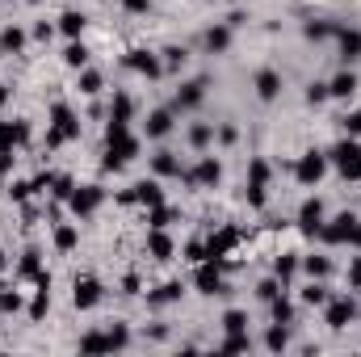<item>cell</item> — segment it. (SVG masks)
Here are the masks:
<instances>
[{"label":"cell","mask_w":361,"mask_h":357,"mask_svg":"<svg viewBox=\"0 0 361 357\" xmlns=\"http://www.w3.org/2000/svg\"><path fill=\"white\" fill-rule=\"evenodd\" d=\"M135 156H139V139L130 135V122H114V118H109V126H105V160H101V169H105V173H118V169H126Z\"/></svg>","instance_id":"1"},{"label":"cell","mask_w":361,"mask_h":357,"mask_svg":"<svg viewBox=\"0 0 361 357\" xmlns=\"http://www.w3.org/2000/svg\"><path fill=\"white\" fill-rule=\"evenodd\" d=\"M72 139H80V118L59 101L55 109H51V131H47V147H59V143H72Z\"/></svg>","instance_id":"2"},{"label":"cell","mask_w":361,"mask_h":357,"mask_svg":"<svg viewBox=\"0 0 361 357\" xmlns=\"http://www.w3.org/2000/svg\"><path fill=\"white\" fill-rule=\"evenodd\" d=\"M328 164H336L345 181H361V143L353 139V135H349V139H341V143L328 152Z\"/></svg>","instance_id":"3"},{"label":"cell","mask_w":361,"mask_h":357,"mask_svg":"<svg viewBox=\"0 0 361 357\" xmlns=\"http://www.w3.org/2000/svg\"><path fill=\"white\" fill-rule=\"evenodd\" d=\"M328 173V156L324 152H302L298 156V164H294V177H298V185H319V177Z\"/></svg>","instance_id":"4"},{"label":"cell","mask_w":361,"mask_h":357,"mask_svg":"<svg viewBox=\"0 0 361 357\" xmlns=\"http://www.w3.org/2000/svg\"><path fill=\"white\" fill-rule=\"evenodd\" d=\"M324 307H328V311H324V324H328V328H336V332H341V328H349V324L357 320V303H353L349 294H345V298H328Z\"/></svg>","instance_id":"5"},{"label":"cell","mask_w":361,"mask_h":357,"mask_svg":"<svg viewBox=\"0 0 361 357\" xmlns=\"http://www.w3.org/2000/svg\"><path fill=\"white\" fill-rule=\"evenodd\" d=\"M193 286H197L202 294H227V282H223V269H219V261H197Z\"/></svg>","instance_id":"6"},{"label":"cell","mask_w":361,"mask_h":357,"mask_svg":"<svg viewBox=\"0 0 361 357\" xmlns=\"http://www.w3.org/2000/svg\"><path fill=\"white\" fill-rule=\"evenodd\" d=\"M180 177L189 181V185H202V189H214V185L223 181V164H219L214 156H202V160H197V169H189V173H180Z\"/></svg>","instance_id":"7"},{"label":"cell","mask_w":361,"mask_h":357,"mask_svg":"<svg viewBox=\"0 0 361 357\" xmlns=\"http://www.w3.org/2000/svg\"><path fill=\"white\" fill-rule=\"evenodd\" d=\"M130 72H139V76H147V80H156L160 72H164V63L156 59V51H143V47H135V51H126V59H122Z\"/></svg>","instance_id":"8"},{"label":"cell","mask_w":361,"mask_h":357,"mask_svg":"<svg viewBox=\"0 0 361 357\" xmlns=\"http://www.w3.org/2000/svg\"><path fill=\"white\" fill-rule=\"evenodd\" d=\"M235 244H240V227H219V231L206 240V261H219V265H223V257H227Z\"/></svg>","instance_id":"9"},{"label":"cell","mask_w":361,"mask_h":357,"mask_svg":"<svg viewBox=\"0 0 361 357\" xmlns=\"http://www.w3.org/2000/svg\"><path fill=\"white\" fill-rule=\"evenodd\" d=\"M105 202V189L101 185H80V189H72V198H68V206H72V214H92L97 206Z\"/></svg>","instance_id":"10"},{"label":"cell","mask_w":361,"mask_h":357,"mask_svg":"<svg viewBox=\"0 0 361 357\" xmlns=\"http://www.w3.org/2000/svg\"><path fill=\"white\" fill-rule=\"evenodd\" d=\"M122 202H139V206H160L164 202V189H160V181H135L126 193H122Z\"/></svg>","instance_id":"11"},{"label":"cell","mask_w":361,"mask_h":357,"mask_svg":"<svg viewBox=\"0 0 361 357\" xmlns=\"http://www.w3.org/2000/svg\"><path fill=\"white\" fill-rule=\"evenodd\" d=\"M319 227H324V202L319 198H307L298 206V231L302 236H319Z\"/></svg>","instance_id":"12"},{"label":"cell","mask_w":361,"mask_h":357,"mask_svg":"<svg viewBox=\"0 0 361 357\" xmlns=\"http://www.w3.org/2000/svg\"><path fill=\"white\" fill-rule=\"evenodd\" d=\"M101 294H105V290H101V282H97V277H76L72 303H76L80 311H89V307H97V303H101Z\"/></svg>","instance_id":"13"},{"label":"cell","mask_w":361,"mask_h":357,"mask_svg":"<svg viewBox=\"0 0 361 357\" xmlns=\"http://www.w3.org/2000/svg\"><path fill=\"white\" fill-rule=\"evenodd\" d=\"M206 101V80H189V85H180L177 101H173V114H185V109H197Z\"/></svg>","instance_id":"14"},{"label":"cell","mask_w":361,"mask_h":357,"mask_svg":"<svg viewBox=\"0 0 361 357\" xmlns=\"http://www.w3.org/2000/svg\"><path fill=\"white\" fill-rule=\"evenodd\" d=\"M353 223H357V219L345 210V214H336L328 227H319V236H324L328 244H349V231H353Z\"/></svg>","instance_id":"15"},{"label":"cell","mask_w":361,"mask_h":357,"mask_svg":"<svg viewBox=\"0 0 361 357\" xmlns=\"http://www.w3.org/2000/svg\"><path fill=\"white\" fill-rule=\"evenodd\" d=\"M336 47H341V59L345 63H357L361 59V30H336Z\"/></svg>","instance_id":"16"},{"label":"cell","mask_w":361,"mask_h":357,"mask_svg":"<svg viewBox=\"0 0 361 357\" xmlns=\"http://www.w3.org/2000/svg\"><path fill=\"white\" fill-rule=\"evenodd\" d=\"M147 253L156 257V261H173V240H169V231L164 227H152V236H147Z\"/></svg>","instance_id":"17"},{"label":"cell","mask_w":361,"mask_h":357,"mask_svg":"<svg viewBox=\"0 0 361 357\" xmlns=\"http://www.w3.org/2000/svg\"><path fill=\"white\" fill-rule=\"evenodd\" d=\"M252 89H257V97H261V101H273V97L281 92V76H277L273 68H265V72H257V80H252Z\"/></svg>","instance_id":"18"},{"label":"cell","mask_w":361,"mask_h":357,"mask_svg":"<svg viewBox=\"0 0 361 357\" xmlns=\"http://www.w3.org/2000/svg\"><path fill=\"white\" fill-rule=\"evenodd\" d=\"M152 173H156V177H180V160L173 156V152L160 147V152L152 156Z\"/></svg>","instance_id":"19"},{"label":"cell","mask_w":361,"mask_h":357,"mask_svg":"<svg viewBox=\"0 0 361 357\" xmlns=\"http://www.w3.org/2000/svg\"><path fill=\"white\" fill-rule=\"evenodd\" d=\"M85 25H89V17H85L80 8H68V13L59 17V34H68V38H80Z\"/></svg>","instance_id":"20"},{"label":"cell","mask_w":361,"mask_h":357,"mask_svg":"<svg viewBox=\"0 0 361 357\" xmlns=\"http://www.w3.org/2000/svg\"><path fill=\"white\" fill-rule=\"evenodd\" d=\"M25 47V30L21 25H4L0 30V55H17Z\"/></svg>","instance_id":"21"},{"label":"cell","mask_w":361,"mask_h":357,"mask_svg":"<svg viewBox=\"0 0 361 357\" xmlns=\"http://www.w3.org/2000/svg\"><path fill=\"white\" fill-rule=\"evenodd\" d=\"M231 47V25H214V30H206V51L210 55H223Z\"/></svg>","instance_id":"22"},{"label":"cell","mask_w":361,"mask_h":357,"mask_svg":"<svg viewBox=\"0 0 361 357\" xmlns=\"http://www.w3.org/2000/svg\"><path fill=\"white\" fill-rule=\"evenodd\" d=\"M169 131H173V109H156L147 118V139H164Z\"/></svg>","instance_id":"23"},{"label":"cell","mask_w":361,"mask_h":357,"mask_svg":"<svg viewBox=\"0 0 361 357\" xmlns=\"http://www.w3.org/2000/svg\"><path fill=\"white\" fill-rule=\"evenodd\" d=\"M80 353H114L109 332H85V337H80Z\"/></svg>","instance_id":"24"},{"label":"cell","mask_w":361,"mask_h":357,"mask_svg":"<svg viewBox=\"0 0 361 357\" xmlns=\"http://www.w3.org/2000/svg\"><path fill=\"white\" fill-rule=\"evenodd\" d=\"M328 92H332V97H353V92H357V76L345 68L341 76H332V80H328Z\"/></svg>","instance_id":"25"},{"label":"cell","mask_w":361,"mask_h":357,"mask_svg":"<svg viewBox=\"0 0 361 357\" xmlns=\"http://www.w3.org/2000/svg\"><path fill=\"white\" fill-rule=\"evenodd\" d=\"M63 63H68V68H76V72H80V68H85V63H89V47H85V42H80V38H72V42H68V51H63Z\"/></svg>","instance_id":"26"},{"label":"cell","mask_w":361,"mask_h":357,"mask_svg":"<svg viewBox=\"0 0 361 357\" xmlns=\"http://www.w3.org/2000/svg\"><path fill=\"white\" fill-rule=\"evenodd\" d=\"M130 114H135V101H130V92H114L109 118H114V122H130Z\"/></svg>","instance_id":"27"},{"label":"cell","mask_w":361,"mask_h":357,"mask_svg":"<svg viewBox=\"0 0 361 357\" xmlns=\"http://www.w3.org/2000/svg\"><path fill=\"white\" fill-rule=\"evenodd\" d=\"M76 244H80V231H76L72 223H59V227H55V248H59V253H72Z\"/></svg>","instance_id":"28"},{"label":"cell","mask_w":361,"mask_h":357,"mask_svg":"<svg viewBox=\"0 0 361 357\" xmlns=\"http://www.w3.org/2000/svg\"><path fill=\"white\" fill-rule=\"evenodd\" d=\"M47 269H42V261H38V248H30L25 257H21V265H17V277H30V282H38Z\"/></svg>","instance_id":"29"},{"label":"cell","mask_w":361,"mask_h":357,"mask_svg":"<svg viewBox=\"0 0 361 357\" xmlns=\"http://www.w3.org/2000/svg\"><path fill=\"white\" fill-rule=\"evenodd\" d=\"M269 311H273V324H294V303H290L286 294L269 298Z\"/></svg>","instance_id":"30"},{"label":"cell","mask_w":361,"mask_h":357,"mask_svg":"<svg viewBox=\"0 0 361 357\" xmlns=\"http://www.w3.org/2000/svg\"><path fill=\"white\" fill-rule=\"evenodd\" d=\"M177 298H180V282H164L156 294H147L152 307H169V303H177Z\"/></svg>","instance_id":"31"},{"label":"cell","mask_w":361,"mask_h":357,"mask_svg":"<svg viewBox=\"0 0 361 357\" xmlns=\"http://www.w3.org/2000/svg\"><path fill=\"white\" fill-rule=\"evenodd\" d=\"M294 273H298V257H294V253H281V257L273 261V277H281V282H290Z\"/></svg>","instance_id":"32"},{"label":"cell","mask_w":361,"mask_h":357,"mask_svg":"<svg viewBox=\"0 0 361 357\" xmlns=\"http://www.w3.org/2000/svg\"><path fill=\"white\" fill-rule=\"evenodd\" d=\"M286 345H290V332H286V324H273L269 332H265V349H269V353H281Z\"/></svg>","instance_id":"33"},{"label":"cell","mask_w":361,"mask_h":357,"mask_svg":"<svg viewBox=\"0 0 361 357\" xmlns=\"http://www.w3.org/2000/svg\"><path fill=\"white\" fill-rule=\"evenodd\" d=\"M248 185H265V189H269V160H265V156H257V160L248 164Z\"/></svg>","instance_id":"34"},{"label":"cell","mask_w":361,"mask_h":357,"mask_svg":"<svg viewBox=\"0 0 361 357\" xmlns=\"http://www.w3.org/2000/svg\"><path fill=\"white\" fill-rule=\"evenodd\" d=\"M47 307H51V286H38V294H34V303H30V320H42Z\"/></svg>","instance_id":"35"},{"label":"cell","mask_w":361,"mask_h":357,"mask_svg":"<svg viewBox=\"0 0 361 357\" xmlns=\"http://www.w3.org/2000/svg\"><path fill=\"white\" fill-rule=\"evenodd\" d=\"M248 349H252L248 332H227V341H223V353H248Z\"/></svg>","instance_id":"36"},{"label":"cell","mask_w":361,"mask_h":357,"mask_svg":"<svg viewBox=\"0 0 361 357\" xmlns=\"http://www.w3.org/2000/svg\"><path fill=\"white\" fill-rule=\"evenodd\" d=\"M173 219H177V210H173V206H164V202H160V206H152V214H147V223H152V227H169Z\"/></svg>","instance_id":"37"},{"label":"cell","mask_w":361,"mask_h":357,"mask_svg":"<svg viewBox=\"0 0 361 357\" xmlns=\"http://www.w3.org/2000/svg\"><path fill=\"white\" fill-rule=\"evenodd\" d=\"M302 303H311V307H324L328 303V290L319 286V277H311V286L302 290Z\"/></svg>","instance_id":"38"},{"label":"cell","mask_w":361,"mask_h":357,"mask_svg":"<svg viewBox=\"0 0 361 357\" xmlns=\"http://www.w3.org/2000/svg\"><path fill=\"white\" fill-rule=\"evenodd\" d=\"M302 269H307L311 277H328V273H332V261H328V257H302Z\"/></svg>","instance_id":"39"},{"label":"cell","mask_w":361,"mask_h":357,"mask_svg":"<svg viewBox=\"0 0 361 357\" xmlns=\"http://www.w3.org/2000/svg\"><path fill=\"white\" fill-rule=\"evenodd\" d=\"M223 332H248V315L244 311H227L223 315Z\"/></svg>","instance_id":"40"},{"label":"cell","mask_w":361,"mask_h":357,"mask_svg":"<svg viewBox=\"0 0 361 357\" xmlns=\"http://www.w3.org/2000/svg\"><path fill=\"white\" fill-rule=\"evenodd\" d=\"M80 92H85V97H97V92H101V76L89 72V68H80Z\"/></svg>","instance_id":"41"},{"label":"cell","mask_w":361,"mask_h":357,"mask_svg":"<svg viewBox=\"0 0 361 357\" xmlns=\"http://www.w3.org/2000/svg\"><path fill=\"white\" fill-rule=\"evenodd\" d=\"M281 290H286V282H281V277H265V282H261V286H257V294H261V298H265V303H269V298H277V294H281Z\"/></svg>","instance_id":"42"},{"label":"cell","mask_w":361,"mask_h":357,"mask_svg":"<svg viewBox=\"0 0 361 357\" xmlns=\"http://www.w3.org/2000/svg\"><path fill=\"white\" fill-rule=\"evenodd\" d=\"M210 139H214V126H206V122H202V126H193V131H189V143H193V147H206V143H210Z\"/></svg>","instance_id":"43"},{"label":"cell","mask_w":361,"mask_h":357,"mask_svg":"<svg viewBox=\"0 0 361 357\" xmlns=\"http://www.w3.org/2000/svg\"><path fill=\"white\" fill-rule=\"evenodd\" d=\"M109 345H114V349H126V345H130V332H126V324H114V328H109Z\"/></svg>","instance_id":"44"},{"label":"cell","mask_w":361,"mask_h":357,"mask_svg":"<svg viewBox=\"0 0 361 357\" xmlns=\"http://www.w3.org/2000/svg\"><path fill=\"white\" fill-rule=\"evenodd\" d=\"M185 261H193V265L206 261V244H202V240H189V244H185Z\"/></svg>","instance_id":"45"},{"label":"cell","mask_w":361,"mask_h":357,"mask_svg":"<svg viewBox=\"0 0 361 357\" xmlns=\"http://www.w3.org/2000/svg\"><path fill=\"white\" fill-rule=\"evenodd\" d=\"M341 126H345V135H353V139H357V135H361V109L345 114V118H341Z\"/></svg>","instance_id":"46"},{"label":"cell","mask_w":361,"mask_h":357,"mask_svg":"<svg viewBox=\"0 0 361 357\" xmlns=\"http://www.w3.org/2000/svg\"><path fill=\"white\" fill-rule=\"evenodd\" d=\"M336 30H341V25H315V21H311V25H307V38H336Z\"/></svg>","instance_id":"47"},{"label":"cell","mask_w":361,"mask_h":357,"mask_svg":"<svg viewBox=\"0 0 361 357\" xmlns=\"http://www.w3.org/2000/svg\"><path fill=\"white\" fill-rule=\"evenodd\" d=\"M164 68H185V51L180 47H169L164 51Z\"/></svg>","instance_id":"48"},{"label":"cell","mask_w":361,"mask_h":357,"mask_svg":"<svg viewBox=\"0 0 361 357\" xmlns=\"http://www.w3.org/2000/svg\"><path fill=\"white\" fill-rule=\"evenodd\" d=\"M328 97H332V92H328V85H319V80L307 89V101H311V105H319V101H328Z\"/></svg>","instance_id":"49"},{"label":"cell","mask_w":361,"mask_h":357,"mask_svg":"<svg viewBox=\"0 0 361 357\" xmlns=\"http://www.w3.org/2000/svg\"><path fill=\"white\" fill-rule=\"evenodd\" d=\"M17 307H21V294L17 290H4L0 294V311H17Z\"/></svg>","instance_id":"50"},{"label":"cell","mask_w":361,"mask_h":357,"mask_svg":"<svg viewBox=\"0 0 361 357\" xmlns=\"http://www.w3.org/2000/svg\"><path fill=\"white\" fill-rule=\"evenodd\" d=\"M51 189H55V198H72V189H76V185H72L68 177H55V181H51Z\"/></svg>","instance_id":"51"},{"label":"cell","mask_w":361,"mask_h":357,"mask_svg":"<svg viewBox=\"0 0 361 357\" xmlns=\"http://www.w3.org/2000/svg\"><path fill=\"white\" fill-rule=\"evenodd\" d=\"M122 8H126V13H147L152 0H122Z\"/></svg>","instance_id":"52"},{"label":"cell","mask_w":361,"mask_h":357,"mask_svg":"<svg viewBox=\"0 0 361 357\" xmlns=\"http://www.w3.org/2000/svg\"><path fill=\"white\" fill-rule=\"evenodd\" d=\"M349 286L361 290V257H353V265H349Z\"/></svg>","instance_id":"53"},{"label":"cell","mask_w":361,"mask_h":357,"mask_svg":"<svg viewBox=\"0 0 361 357\" xmlns=\"http://www.w3.org/2000/svg\"><path fill=\"white\" fill-rule=\"evenodd\" d=\"M349 244H353V248H361V219L353 223V231H349Z\"/></svg>","instance_id":"54"},{"label":"cell","mask_w":361,"mask_h":357,"mask_svg":"<svg viewBox=\"0 0 361 357\" xmlns=\"http://www.w3.org/2000/svg\"><path fill=\"white\" fill-rule=\"evenodd\" d=\"M8 169H13V152H4V156H0V173H8Z\"/></svg>","instance_id":"55"},{"label":"cell","mask_w":361,"mask_h":357,"mask_svg":"<svg viewBox=\"0 0 361 357\" xmlns=\"http://www.w3.org/2000/svg\"><path fill=\"white\" fill-rule=\"evenodd\" d=\"M4 101H8V85H0V105H4Z\"/></svg>","instance_id":"56"},{"label":"cell","mask_w":361,"mask_h":357,"mask_svg":"<svg viewBox=\"0 0 361 357\" xmlns=\"http://www.w3.org/2000/svg\"><path fill=\"white\" fill-rule=\"evenodd\" d=\"M0 294H4V282H0Z\"/></svg>","instance_id":"57"}]
</instances>
